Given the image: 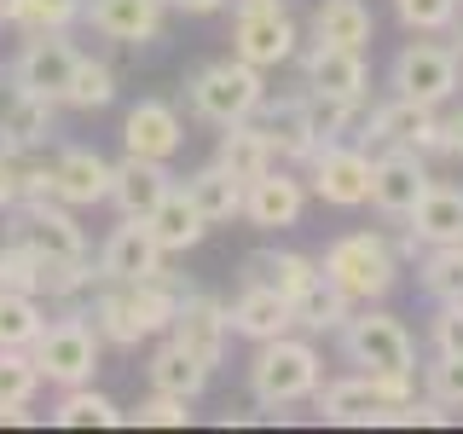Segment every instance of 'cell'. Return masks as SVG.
<instances>
[{
    "label": "cell",
    "instance_id": "cell-23",
    "mask_svg": "<svg viewBox=\"0 0 463 434\" xmlns=\"http://www.w3.org/2000/svg\"><path fill=\"white\" fill-rule=\"evenodd\" d=\"M174 185V174L163 156H139L128 151L122 163H110V203L122 214H151L156 203H163V192Z\"/></svg>",
    "mask_w": 463,
    "mask_h": 434
},
{
    "label": "cell",
    "instance_id": "cell-10",
    "mask_svg": "<svg viewBox=\"0 0 463 434\" xmlns=\"http://www.w3.org/2000/svg\"><path fill=\"white\" fill-rule=\"evenodd\" d=\"M168 342H180L185 354H192L197 365L214 376V371L226 365V342H232V318H226V301L203 296V289H185V296H180V307H174Z\"/></svg>",
    "mask_w": 463,
    "mask_h": 434
},
{
    "label": "cell",
    "instance_id": "cell-9",
    "mask_svg": "<svg viewBox=\"0 0 463 434\" xmlns=\"http://www.w3.org/2000/svg\"><path fill=\"white\" fill-rule=\"evenodd\" d=\"M307 192L325 197L330 209H359V203H371V151L359 139L318 145L313 163H307Z\"/></svg>",
    "mask_w": 463,
    "mask_h": 434
},
{
    "label": "cell",
    "instance_id": "cell-16",
    "mask_svg": "<svg viewBox=\"0 0 463 434\" xmlns=\"http://www.w3.org/2000/svg\"><path fill=\"white\" fill-rule=\"evenodd\" d=\"M163 18H168V0H87L81 6V24L93 35L116 41V47H151L163 35Z\"/></svg>",
    "mask_w": 463,
    "mask_h": 434
},
{
    "label": "cell",
    "instance_id": "cell-8",
    "mask_svg": "<svg viewBox=\"0 0 463 434\" xmlns=\"http://www.w3.org/2000/svg\"><path fill=\"white\" fill-rule=\"evenodd\" d=\"M359 145H405V151H446V122H440V105H417V99H388V105H376L365 122H359Z\"/></svg>",
    "mask_w": 463,
    "mask_h": 434
},
{
    "label": "cell",
    "instance_id": "cell-53",
    "mask_svg": "<svg viewBox=\"0 0 463 434\" xmlns=\"http://www.w3.org/2000/svg\"><path fill=\"white\" fill-rule=\"evenodd\" d=\"M0 81H6V70H0Z\"/></svg>",
    "mask_w": 463,
    "mask_h": 434
},
{
    "label": "cell",
    "instance_id": "cell-43",
    "mask_svg": "<svg viewBox=\"0 0 463 434\" xmlns=\"http://www.w3.org/2000/svg\"><path fill=\"white\" fill-rule=\"evenodd\" d=\"M423 394H434L446 411H463V354H434V365H423Z\"/></svg>",
    "mask_w": 463,
    "mask_h": 434
},
{
    "label": "cell",
    "instance_id": "cell-22",
    "mask_svg": "<svg viewBox=\"0 0 463 434\" xmlns=\"http://www.w3.org/2000/svg\"><path fill=\"white\" fill-rule=\"evenodd\" d=\"M52 197L70 203V209H93V203H110V163L87 145H70V151L52 156Z\"/></svg>",
    "mask_w": 463,
    "mask_h": 434
},
{
    "label": "cell",
    "instance_id": "cell-30",
    "mask_svg": "<svg viewBox=\"0 0 463 434\" xmlns=\"http://www.w3.org/2000/svg\"><path fill=\"white\" fill-rule=\"evenodd\" d=\"M243 278H250V284H272L279 296L296 301L301 289L318 278V260L313 255H296V250H255L250 260H243Z\"/></svg>",
    "mask_w": 463,
    "mask_h": 434
},
{
    "label": "cell",
    "instance_id": "cell-49",
    "mask_svg": "<svg viewBox=\"0 0 463 434\" xmlns=\"http://www.w3.org/2000/svg\"><path fill=\"white\" fill-rule=\"evenodd\" d=\"M446 156H463V110L446 116Z\"/></svg>",
    "mask_w": 463,
    "mask_h": 434
},
{
    "label": "cell",
    "instance_id": "cell-31",
    "mask_svg": "<svg viewBox=\"0 0 463 434\" xmlns=\"http://www.w3.org/2000/svg\"><path fill=\"white\" fill-rule=\"evenodd\" d=\"M145 382L156 388V394H180V400H203V388H209V371L197 365L192 354H185L180 342H163L151 359H145Z\"/></svg>",
    "mask_w": 463,
    "mask_h": 434
},
{
    "label": "cell",
    "instance_id": "cell-4",
    "mask_svg": "<svg viewBox=\"0 0 463 434\" xmlns=\"http://www.w3.org/2000/svg\"><path fill=\"white\" fill-rule=\"evenodd\" d=\"M325 382V359H318L313 342L301 336H272V342H255V359H250V394L255 405L279 411V405H301L318 394Z\"/></svg>",
    "mask_w": 463,
    "mask_h": 434
},
{
    "label": "cell",
    "instance_id": "cell-46",
    "mask_svg": "<svg viewBox=\"0 0 463 434\" xmlns=\"http://www.w3.org/2000/svg\"><path fill=\"white\" fill-rule=\"evenodd\" d=\"M376 400L383 405H400V400H417V371H365Z\"/></svg>",
    "mask_w": 463,
    "mask_h": 434
},
{
    "label": "cell",
    "instance_id": "cell-13",
    "mask_svg": "<svg viewBox=\"0 0 463 434\" xmlns=\"http://www.w3.org/2000/svg\"><path fill=\"white\" fill-rule=\"evenodd\" d=\"M429 163L423 151H405V145H383L371 156V209H383L388 221H405V214L423 203L429 192Z\"/></svg>",
    "mask_w": 463,
    "mask_h": 434
},
{
    "label": "cell",
    "instance_id": "cell-38",
    "mask_svg": "<svg viewBox=\"0 0 463 434\" xmlns=\"http://www.w3.org/2000/svg\"><path fill=\"white\" fill-rule=\"evenodd\" d=\"M41 325H47L41 296H29V289H0V347H29L41 336Z\"/></svg>",
    "mask_w": 463,
    "mask_h": 434
},
{
    "label": "cell",
    "instance_id": "cell-15",
    "mask_svg": "<svg viewBox=\"0 0 463 434\" xmlns=\"http://www.w3.org/2000/svg\"><path fill=\"white\" fill-rule=\"evenodd\" d=\"M76 47H70V35L64 29H35V35L24 41V52H18V64L6 70L12 81H24L29 93H47L52 105L64 99V87H70V70H76Z\"/></svg>",
    "mask_w": 463,
    "mask_h": 434
},
{
    "label": "cell",
    "instance_id": "cell-7",
    "mask_svg": "<svg viewBox=\"0 0 463 434\" xmlns=\"http://www.w3.org/2000/svg\"><path fill=\"white\" fill-rule=\"evenodd\" d=\"M388 87L400 99H417V105H446L463 87V52L446 47V41H411L388 70Z\"/></svg>",
    "mask_w": 463,
    "mask_h": 434
},
{
    "label": "cell",
    "instance_id": "cell-48",
    "mask_svg": "<svg viewBox=\"0 0 463 434\" xmlns=\"http://www.w3.org/2000/svg\"><path fill=\"white\" fill-rule=\"evenodd\" d=\"M221 6H232V0H168V12H185V18H209Z\"/></svg>",
    "mask_w": 463,
    "mask_h": 434
},
{
    "label": "cell",
    "instance_id": "cell-26",
    "mask_svg": "<svg viewBox=\"0 0 463 434\" xmlns=\"http://www.w3.org/2000/svg\"><path fill=\"white\" fill-rule=\"evenodd\" d=\"M405 231L417 238V250H434V243H463V192H458V185H429L423 203L405 214Z\"/></svg>",
    "mask_w": 463,
    "mask_h": 434
},
{
    "label": "cell",
    "instance_id": "cell-28",
    "mask_svg": "<svg viewBox=\"0 0 463 434\" xmlns=\"http://www.w3.org/2000/svg\"><path fill=\"white\" fill-rule=\"evenodd\" d=\"M214 163L232 168L243 185H250V180H260V174L279 163V151H272V139L260 134V122L250 116V122H232V127H221V151H214Z\"/></svg>",
    "mask_w": 463,
    "mask_h": 434
},
{
    "label": "cell",
    "instance_id": "cell-12",
    "mask_svg": "<svg viewBox=\"0 0 463 434\" xmlns=\"http://www.w3.org/2000/svg\"><path fill=\"white\" fill-rule=\"evenodd\" d=\"M163 260H168V250L151 238L145 214H122V226L99 243L93 272H99V284H139V278H156Z\"/></svg>",
    "mask_w": 463,
    "mask_h": 434
},
{
    "label": "cell",
    "instance_id": "cell-1",
    "mask_svg": "<svg viewBox=\"0 0 463 434\" xmlns=\"http://www.w3.org/2000/svg\"><path fill=\"white\" fill-rule=\"evenodd\" d=\"M180 296H185V284L168 267L156 278H139V284H105L93 296V325L110 347H139L151 336H168Z\"/></svg>",
    "mask_w": 463,
    "mask_h": 434
},
{
    "label": "cell",
    "instance_id": "cell-27",
    "mask_svg": "<svg viewBox=\"0 0 463 434\" xmlns=\"http://www.w3.org/2000/svg\"><path fill=\"white\" fill-rule=\"evenodd\" d=\"M145 226H151V238L163 243L168 255L197 250V243H203V231H209V221L197 214V203H192V192H185V185H168L163 203H156V209L145 214Z\"/></svg>",
    "mask_w": 463,
    "mask_h": 434
},
{
    "label": "cell",
    "instance_id": "cell-35",
    "mask_svg": "<svg viewBox=\"0 0 463 434\" xmlns=\"http://www.w3.org/2000/svg\"><path fill=\"white\" fill-rule=\"evenodd\" d=\"M417 284H423V296L434 301V307L463 301V243H434V250H423V260H417Z\"/></svg>",
    "mask_w": 463,
    "mask_h": 434
},
{
    "label": "cell",
    "instance_id": "cell-25",
    "mask_svg": "<svg viewBox=\"0 0 463 434\" xmlns=\"http://www.w3.org/2000/svg\"><path fill=\"white\" fill-rule=\"evenodd\" d=\"M313 405H318L325 423H342V429H371V423H383V411H388V405L376 400V388H371L365 371L336 376V382H318Z\"/></svg>",
    "mask_w": 463,
    "mask_h": 434
},
{
    "label": "cell",
    "instance_id": "cell-5",
    "mask_svg": "<svg viewBox=\"0 0 463 434\" xmlns=\"http://www.w3.org/2000/svg\"><path fill=\"white\" fill-rule=\"evenodd\" d=\"M260 99H267V70L243 64L238 52L203 64L197 76L185 81V105H192V116H197V122H209V127L250 122V116L260 110Z\"/></svg>",
    "mask_w": 463,
    "mask_h": 434
},
{
    "label": "cell",
    "instance_id": "cell-42",
    "mask_svg": "<svg viewBox=\"0 0 463 434\" xmlns=\"http://www.w3.org/2000/svg\"><path fill=\"white\" fill-rule=\"evenodd\" d=\"M0 289H29V296H41V255L18 238L0 243Z\"/></svg>",
    "mask_w": 463,
    "mask_h": 434
},
{
    "label": "cell",
    "instance_id": "cell-11",
    "mask_svg": "<svg viewBox=\"0 0 463 434\" xmlns=\"http://www.w3.org/2000/svg\"><path fill=\"white\" fill-rule=\"evenodd\" d=\"M6 238L29 243L35 255H87V231L76 226L70 203H58V197H18Z\"/></svg>",
    "mask_w": 463,
    "mask_h": 434
},
{
    "label": "cell",
    "instance_id": "cell-17",
    "mask_svg": "<svg viewBox=\"0 0 463 434\" xmlns=\"http://www.w3.org/2000/svg\"><path fill=\"white\" fill-rule=\"evenodd\" d=\"M260 134L272 139V151H279V163H313L318 151V127H313V99L307 93H284V99H260L255 110Z\"/></svg>",
    "mask_w": 463,
    "mask_h": 434
},
{
    "label": "cell",
    "instance_id": "cell-36",
    "mask_svg": "<svg viewBox=\"0 0 463 434\" xmlns=\"http://www.w3.org/2000/svg\"><path fill=\"white\" fill-rule=\"evenodd\" d=\"M99 284L87 255H41V296L47 301H81Z\"/></svg>",
    "mask_w": 463,
    "mask_h": 434
},
{
    "label": "cell",
    "instance_id": "cell-6",
    "mask_svg": "<svg viewBox=\"0 0 463 434\" xmlns=\"http://www.w3.org/2000/svg\"><path fill=\"white\" fill-rule=\"evenodd\" d=\"M336 336L354 371H417V342L394 313H376V307L347 313V325Z\"/></svg>",
    "mask_w": 463,
    "mask_h": 434
},
{
    "label": "cell",
    "instance_id": "cell-54",
    "mask_svg": "<svg viewBox=\"0 0 463 434\" xmlns=\"http://www.w3.org/2000/svg\"><path fill=\"white\" fill-rule=\"evenodd\" d=\"M458 6H463V0H458Z\"/></svg>",
    "mask_w": 463,
    "mask_h": 434
},
{
    "label": "cell",
    "instance_id": "cell-44",
    "mask_svg": "<svg viewBox=\"0 0 463 434\" xmlns=\"http://www.w3.org/2000/svg\"><path fill=\"white\" fill-rule=\"evenodd\" d=\"M394 12L417 35H440V29H452V18H458V0H394Z\"/></svg>",
    "mask_w": 463,
    "mask_h": 434
},
{
    "label": "cell",
    "instance_id": "cell-33",
    "mask_svg": "<svg viewBox=\"0 0 463 434\" xmlns=\"http://www.w3.org/2000/svg\"><path fill=\"white\" fill-rule=\"evenodd\" d=\"M313 35L318 41H336V47H359V52H365L371 35H376V18H371L365 0H318Z\"/></svg>",
    "mask_w": 463,
    "mask_h": 434
},
{
    "label": "cell",
    "instance_id": "cell-24",
    "mask_svg": "<svg viewBox=\"0 0 463 434\" xmlns=\"http://www.w3.org/2000/svg\"><path fill=\"white\" fill-rule=\"evenodd\" d=\"M122 145L139 151V156H163V163H168V156L185 145L180 110H174L168 99H139V105L122 116Z\"/></svg>",
    "mask_w": 463,
    "mask_h": 434
},
{
    "label": "cell",
    "instance_id": "cell-45",
    "mask_svg": "<svg viewBox=\"0 0 463 434\" xmlns=\"http://www.w3.org/2000/svg\"><path fill=\"white\" fill-rule=\"evenodd\" d=\"M434 354H463V301H446L440 313H434Z\"/></svg>",
    "mask_w": 463,
    "mask_h": 434
},
{
    "label": "cell",
    "instance_id": "cell-52",
    "mask_svg": "<svg viewBox=\"0 0 463 434\" xmlns=\"http://www.w3.org/2000/svg\"><path fill=\"white\" fill-rule=\"evenodd\" d=\"M458 52H463V35H458Z\"/></svg>",
    "mask_w": 463,
    "mask_h": 434
},
{
    "label": "cell",
    "instance_id": "cell-32",
    "mask_svg": "<svg viewBox=\"0 0 463 434\" xmlns=\"http://www.w3.org/2000/svg\"><path fill=\"white\" fill-rule=\"evenodd\" d=\"M289 313H296V330H307V336H336V330L347 325V313H354V301L318 272V278L289 301Z\"/></svg>",
    "mask_w": 463,
    "mask_h": 434
},
{
    "label": "cell",
    "instance_id": "cell-20",
    "mask_svg": "<svg viewBox=\"0 0 463 434\" xmlns=\"http://www.w3.org/2000/svg\"><path fill=\"white\" fill-rule=\"evenodd\" d=\"M301 209H307V185H301L296 174H284L279 163L260 174V180L243 185V221H250L255 231H284V226H296Z\"/></svg>",
    "mask_w": 463,
    "mask_h": 434
},
{
    "label": "cell",
    "instance_id": "cell-50",
    "mask_svg": "<svg viewBox=\"0 0 463 434\" xmlns=\"http://www.w3.org/2000/svg\"><path fill=\"white\" fill-rule=\"evenodd\" d=\"M238 12H289L284 0H232V18H238Z\"/></svg>",
    "mask_w": 463,
    "mask_h": 434
},
{
    "label": "cell",
    "instance_id": "cell-40",
    "mask_svg": "<svg viewBox=\"0 0 463 434\" xmlns=\"http://www.w3.org/2000/svg\"><path fill=\"white\" fill-rule=\"evenodd\" d=\"M87 0H12V24L24 29V35H35V29H70L81 18Z\"/></svg>",
    "mask_w": 463,
    "mask_h": 434
},
{
    "label": "cell",
    "instance_id": "cell-39",
    "mask_svg": "<svg viewBox=\"0 0 463 434\" xmlns=\"http://www.w3.org/2000/svg\"><path fill=\"white\" fill-rule=\"evenodd\" d=\"M41 394V365L29 347H0V405H29Z\"/></svg>",
    "mask_w": 463,
    "mask_h": 434
},
{
    "label": "cell",
    "instance_id": "cell-47",
    "mask_svg": "<svg viewBox=\"0 0 463 434\" xmlns=\"http://www.w3.org/2000/svg\"><path fill=\"white\" fill-rule=\"evenodd\" d=\"M24 197V180H18V156L0 145V214H12V203Z\"/></svg>",
    "mask_w": 463,
    "mask_h": 434
},
{
    "label": "cell",
    "instance_id": "cell-51",
    "mask_svg": "<svg viewBox=\"0 0 463 434\" xmlns=\"http://www.w3.org/2000/svg\"><path fill=\"white\" fill-rule=\"evenodd\" d=\"M0 423H35V417H29V405H0Z\"/></svg>",
    "mask_w": 463,
    "mask_h": 434
},
{
    "label": "cell",
    "instance_id": "cell-37",
    "mask_svg": "<svg viewBox=\"0 0 463 434\" xmlns=\"http://www.w3.org/2000/svg\"><path fill=\"white\" fill-rule=\"evenodd\" d=\"M116 99V70L105 64V58H76V70H70V87L58 105L70 110H105Z\"/></svg>",
    "mask_w": 463,
    "mask_h": 434
},
{
    "label": "cell",
    "instance_id": "cell-29",
    "mask_svg": "<svg viewBox=\"0 0 463 434\" xmlns=\"http://www.w3.org/2000/svg\"><path fill=\"white\" fill-rule=\"evenodd\" d=\"M185 192H192L197 214H203L209 226H226V221H238V214H243V180H238L232 168H221V163L197 168L192 180H185Z\"/></svg>",
    "mask_w": 463,
    "mask_h": 434
},
{
    "label": "cell",
    "instance_id": "cell-14",
    "mask_svg": "<svg viewBox=\"0 0 463 434\" xmlns=\"http://www.w3.org/2000/svg\"><path fill=\"white\" fill-rule=\"evenodd\" d=\"M301 76H307V93L318 99H365L371 93V64L359 47H336V41H318L301 52Z\"/></svg>",
    "mask_w": 463,
    "mask_h": 434
},
{
    "label": "cell",
    "instance_id": "cell-19",
    "mask_svg": "<svg viewBox=\"0 0 463 434\" xmlns=\"http://www.w3.org/2000/svg\"><path fill=\"white\" fill-rule=\"evenodd\" d=\"M232 52L255 70H279L296 58V24L289 12H238L232 18Z\"/></svg>",
    "mask_w": 463,
    "mask_h": 434
},
{
    "label": "cell",
    "instance_id": "cell-3",
    "mask_svg": "<svg viewBox=\"0 0 463 434\" xmlns=\"http://www.w3.org/2000/svg\"><path fill=\"white\" fill-rule=\"evenodd\" d=\"M29 354H35V365H41V382L81 388V382H93V371H99L105 336H99L93 313H81L76 301H64V313L41 325V336L29 342Z\"/></svg>",
    "mask_w": 463,
    "mask_h": 434
},
{
    "label": "cell",
    "instance_id": "cell-2",
    "mask_svg": "<svg viewBox=\"0 0 463 434\" xmlns=\"http://www.w3.org/2000/svg\"><path fill=\"white\" fill-rule=\"evenodd\" d=\"M318 272H325L347 301L371 307V301H383L388 289L400 284V255H394V243H388L383 231H342L336 243H325Z\"/></svg>",
    "mask_w": 463,
    "mask_h": 434
},
{
    "label": "cell",
    "instance_id": "cell-34",
    "mask_svg": "<svg viewBox=\"0 0 463 434\" xmlns=\"http://www.w3.org/2000/svg\"><path fill=\"white\" fill-rule=\"evenodd\" d=\"M52 423L58 429H116V423H128V411L110 394H99L93 382H81V388H58Z\"/></svg>",
    "mask_w": 463,
    "mask_h": 434
},
{
    "label": "cell",
    "instance_id": "cell-18",
    "mask_svg": "<svg viewBox=\"0 0 463 434\" xmlns=\"http://www.w3.org/2000/svg\"><path fill=\"white\" fill-rule=\"evenodd\" d=\"M52 139V99L47 93H29L24 81H0V145L12 156L41 151Z\"/></svg>",
    "mask_w": 463,
    "mask_h": 434
},
{
    "label": "cell",
    "instance_id": "cell-41",
    "mask_svg": "<svg viewBox=\"0 0 463 434\" xmlns=\"http://www.w3.org/2000/svg\"><path fill=\"white\" fill-rule=\"evenodd\" d=\"M192 405H197V400L156 394V388H151V394H145L134 411H128V423H134V429H185V423H192Z\"/></svg>",
    "mask_w": 463,
    "mask_h": 434
},
{
    "label": "cell",
    "instance_id": "cell-21",
    "mask_svg": "<svg viewBox=\"0 0 463 434\" xmlns=\"http://www.w3.org/2000/svg\"><path fill=\"white\" fill-rule=\"evenodd\" d=\"M226 318H232V336H243V342H272V336H289V330H296L289 296H279L272 284H250V278L232 296Z\"/></svg>",
    "mask_w": 463,
    "mask_h": 434
}]
</instances>
